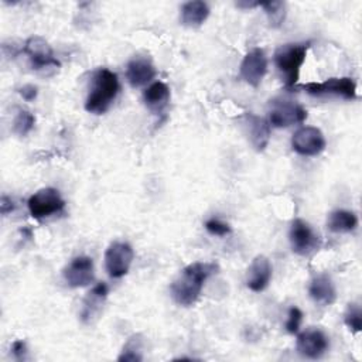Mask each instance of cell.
I'll return each mask as SVG.
<instances>
[{"label": "cell", "instance_id": "d6986e66", "mask_svg": "<svg viewBox=\"0 0 362 362\" xmlns=\"http://www.w3.org/2000/svg\"><path fill=\"white\" fill-rule=\"evenodd\" d=\"M308 294L314 303L321 305H331L337 300L335 286L328 274H317L308 286Z\"/></svg>", "mask_w": 362, "mask_h": 362}, {"label": "cell", "instance_id": "ba28073f", "mask_svg": "<svg viewBox=\"0 0 362 362\" xmlns=\"http://www.w3.org/2000/svg\"><path fill=\"white\" fill-rule=\"evenodd\" d=\"M134 252L127 242H112L105 252V269L112 279H120L129 273Z\"/></svg>", "mask_w": 362, "mask_h": 362}, {"label": "cell", "instance_id": "e0dca14e", "mask_svg": "<svg viewBox=\"0 0 362 362\" xmlns=\"http://www.w3.org/2000/svg\"><path fill=\"white\" fill-rule=\"evenodd\" d=\"M156 76V68L148 58L134 57L126 65V79L132 88H141Z\"/></svg>", "mask_w": 362, "mask_h": 362}, {"label": "cell", "instance_id": "7402d4cb", "mask_svg": "<svg viewBox=\"0 0 362 362\" xmlns=\"http://www.w3.org/2000/svg\"><path fill=\"white\" fill-rule=\"evenodd\" d=\"M143 349H144V338L141 334H133L124 342L117 361L120 362H140L143 361Z\"/></svg>", "mask_w": 362, "mask_h": 362}, {"label": "cell", "instance_id": "7a4b0ae2", "mask_svg": "<svg viewBox=\"0 0 362 362\" xmlns=\"http://www.w3.org/2000/svg\"><path fill=\"white\" fill-rule=\"evenodd\" d=\"M117 75L107 69L99 68L92 76L90 90L85 100V110L92 115L106 113L119 93Z\"/></svg>", "mask_w": 362, "mask_h": 362}, {"label": "cell", "instance_id": "30bf717a", "mask_svg": "<svg viewBox=\"0 0 362 362\" xmlns=\"http://www.w3.org/2000/svg\"><path fill=\"white\" fill-rule=\"evenodd\" d=\"M307 119V110L293 100H276L269 110V124L276 129L303 123Z\"/></svg>", "mask_w": 362, "mask_h": 362}, {"label": "cell", "instance_id": "2e32d148", "mask_svg": "<svg viewBox=\"0 0 362 362\" xmlns=\"http://www.w3.org/2000/svg\"><path fill=\"white\" fill-rule=\"evenodd\" d=\"M245 126L246 132L250 140L252 147L260 153L264 151L270 141V124L264 117H260L253 113H246L245 115Z\"/></svg>", "mask_w": 362, "mask_h": 362}, {"label": "cell", "instance_id": "d4e9b609", "mask_svg": "<svg viewBox=\"0 0 362 362\" xmlns=\"http://www.w3.org/2000/svg\"><path fill=\"white\" fill-rule=\"evenodd\" d=\"M344 322L354 334H358L362 331V310L358 303L348 304L344 314Z\"/></svg>", "mask_w": 362, "mask_h": 362}, {"label": "cell", "instance_id": "83f0119b", "mask_svg": "<svg viewBox=\"0 0 362 362\" xmlns=\"http://www.w3.org/2000/svg\"><path fill=\"white\" fill-rule=\"evenodd\" d=\"M10 351H11V355H13V358H14L16 361H25V359H27L28 351H27V344H25V341H23V339H16V341L11 344Z\"/></svg>", "mask_w": 362, "mask_h": 362}, {"label": "cell", "instance_id": "f546056e", "mask_svg": "<svg viewBox=\"0 0 362 362\" xmlns=\"http://www.w3.org/2000/svg\"><path fill=\"white\" fill-rule=\"evenodd\" d=\"M16 209V205L13 202V199L7 195H1V199H0V211H1V215H8L10 212H13Z\"/></svg>", "mask_w": 362, "mask_h": 362}, {"label": "cell", "instance_id": "277c9868", "mask_svg": "<svg viewBox=\"0 0 362 362\" xmlns=\"http://www.w3.org/2000/svg\"><path fill=\"white\" fill-rule=\"evenodd\" d=\"M23 52L27 55L33 69L52 75L59 68V61L54 57L51 45L40 35H33L25 40L23 45Z\"/></svg>", "mask_w": 362, "mask_h": 362}, {"label": "cell", "instance_id": "ac0fdd59", "mask_svg": "<svg viewBox=\"0 0 362 362\" xmlns=\"http://www.w3.org/2000/svg\"><path fill=\"white\" fill-rule=\"evenodd\" d=\"M170 96H171V92L168 85L161 81H156L144 89L143 102L150 112H153L154 115H160L168 106Z\"/></svg>", "mask_w": 362, "mask_h": 362}, {"label": "cell", "instance_id": "603a6c76", "mask_svg": "<svg viewBox=\"0 0 362 362\" xmlns=\"http://www.w3.org/2000/svg\"><path fill=\"white\" fill-rule=\"evenodd\" d=\"M34 124H35L34 115L25 109H18L13 119V132L17 136L24 137L33 130Z\"/></svg>", "mask_w": 362, "mask_h": 362}, {"label": "cell", "instance_id": "4dcf8cb0", "mask_svg": "<svg viewBox=\"0 0 362 362\" xmlns=\"http://www.w3.org/2000/svg\"><path fill=\"white\" fill-rule=\"evenodd\" d=\"M257 6H259V1H236V7L239 8H252Z\"/></svg>", "mask_w": 362, "mask_h": 362}, {"label": "cell", "instance_id": "484cf974", "mask_svg": "<svg viewBox=\"0 0 362 362\" xmlns=\"http://www.w3.org/2000/svg\"><path fill=\"white\" fill-rule=\"evenodd\" d=\"M303 311L298 307H290L288 313H287V320H286V331L288 334H297L300 329V325L303 322Z\"/></svg>", "mask_w": 362, "mask_h": 362}, {"label": "cell", "instance_id": "f1b7e54d", "mask_svg": "<svg viewBox=\"0 0 362 362\" xmlns=\"http://www.w3.org/2000/svg\"><path fill=\"white\" fill-rule=\"evenodd\" d=\"M17 92L20 93V96H21L24 100L33 102V100L37 98V95H38V88H37L35 85H33V83H25V85H23L21 88H18Z\"/></svg>", "mask_w": 362, "mask_h": 362}, {"label": "cell", "instance_id": "cb8c5ba5", "mask_svg": "<svg viewBox=\"0 0 362 362\" xmlns=\"http://www.w3.org/2000/svg\"><path fill=\"white\" fill-rule=\"evenodd\" d=\"M263 7L272 27H280L286 18V3L284 1H264L259 3Z\"/></svg>", "mask_w": 362, "mask_h": 362}, {"label": "cell", "instance_id": "6da1fadb", "mask_svg": "<svg viewBox=\"0 0 362 362\" xmlns=\"http://www.w3.org/2000/svg\"><path fill=\"white\" fill-rule=\"evenodd\" d=\"M218 270L219 266L215 262H194L187 264L170 284L173 300L182 307L194 305L202 293L205 281L218 273Z\"/></svg>", "mask_w": 362, "mask_h": 362}, {"label": "cell", "instance_id": "3957f363", "mask_svg": "<svg viewBox=\"0 0 362 362\" xmlns=\"http://www.w3.org/2000/svg\"><path fill=\"white\" fill-rule=\"evenodd\" d=\"M310 42H287L280 45L273 55L274 65L280 72L284 86L294 88L298 81L300 69L305 61Z\"/></svg>", "mask_w": 362, "mask_h": 362}, {"label": "cell", "instance_id": "7c38bea8", "mask_svg": "<svg viewBox=\"0 0 362 362\" xmlns=\"http://www.w3.org/2000/svg\"><path fill=\"white\" fill-rule=\"evenodd\" d=\"M267 72V57L262 48L250 49L242 59L239 66L240 78L250 85L257 88Z\"/></svg>", "mask_w": 362, "mask_h": 362}, {"label": "cell", "instance_id": "44dd1931", "mask_svg": "<svg viewBox=\"0 0 362 362\" xmlns=\"http://www.w3.org/2000/svg\"><path fill=\"white\" fill-rule=\"evenodd\" d=\"M327 226L334 233H351L358 228V216L354 211L335 209L328 215Z\"/></svg>", "mask_w": 362, "mask_h": 362}, {"label": "cell", "instance_id": "5bb4252c", "mask_svg": "<svg viewBox=\"0 0 362 362\" xmlns=\"http://www.w3.org/2000/svg\"><path fill=\"white\" fill-rule=\"evenodd\" d=\"M109 294V287L106 283H96L83 297L79 311V318L83 324H92L99 318L103 305Z\"/></svg>", "mask_w": 362, "mask_h": 362}, {"label": "cell", "instance_id": "52a82bcc", "mask_svg": "<svg viewBox=\"0 0 362 362\" xmlns=\"http://www.w3.org/2000/svg\"><path fill=\"white\" fill-rule=\"evenodd\" d=\"M288 239L291 245V250L303 257L311 256L314 252L318 250L321 245V239L318 233L311 228L308 222L304 219H294L290 226Z\"/></svg>", "mask_w": 362, "mask_h": 362}, {"label": "cell", "instance_id": "9c48e42d", "mask_svg": "<svg viewBox=\"0 0 362 362\" xmlns=\"http://www.w3.org/2000/svg\"><path fill=\"white\" fill-rule=\"evenodd\" d=\"M325 146L327 141L322 132L314 126H303L291 137V147L300 156H318L325 150Z\"/></svg>", "mask_w": 362, "mask_h": 362}, {"label": "cell", "instance_id": "4316f807", "mask_svg": "<svg viewBox=\"0 0 362 362\" xmlns=\"http://www.w3.org/2000/svg\"><path fill=\"white\" fill-rule=\"evenodd\" d=\"M205 229H206L211 235L219 236V238H223V236H226V235L230 233V226H229L226 222H223V221H221V219H218V218H211V219H208V221L205 222Z\"/></svg>", "mask_w": 362, "mask_h": 362}, {"label": "cell", "instance_id": "8fae6325", "mask_svg": "<svg viewBox=\"0 0 362 362\" xmlns=\"http://www.w3.org/2000/svg\"><path fill=\"white\" fill-rule=\"evenodd\" d=\"M329 348L327 334L318 328H307L297 335L296 349L305 359H320Z\"/></svg>", "mask_w": 362, "mask_h": 362}, {"label": "cell", "instance_id": "8992f818", "mask_svg": "<svg viewBox=\"0 0 362 362\" xmlns=\"http://www.w3.org/2000/svg\"><path fill=\"white\" fill-rule=\"evenodd\" d=\"M311 96H338L345 100L356 99V83L349 76L328 78L324 82H308L301 86Z\"/></svg>", "mask_w": 362, "mask_h": 362}, {"label": "cell", "instance_id": "9a60e30c", "mask_svg": "<svg viewBox=\"0 0 362 362\" xmlns=\"http://www.w3.org/2000/svg\"><path fill=\"white\" fill-rule=\"evenodd\" d=\"M272 264L264 255H257L250 262L246 272V286L255 293L263 291L272 280Z\"/></svg>", "mask_w": 362, "mask_h": 362}, {"label": "cell", "instance_id": "ffe728a7", "mask_svg": "<svg viewBox=\"0 0 362 362\" xmlns=\"http://www.w3.org/2000/svg\"><path fill=\"white\" fill-rule=\"evenodd\" d=\"M209 16V6L202 0L185 1L180 8V23L188 28L201 27Z\"/></svg>", "mask_w": 362, "mask_h": 362}, {"label": "cell", "instance_id": "4fadbf2b", "mask_svg": "<svg viewBox=\"0 0 362 362\" xmlns=\"http://www.w3.org/2000/svg\"><path fill=\"white\" fill-rule=\"evenodd\" d=\"M64 280L72 288L86 287L95 280L93 260L89 256L74 257L62 270Z\"/></svg>", "mask_w": 362, "mask_h": 362}, {"label": "cell", "instance_id": "5b68a950", "mask_svg": "<svg viewBox=\"0 0 362 362\" xmlns=\"http://www.w3.org/2000/svg\"><path fill=\"white\" fill-rule=\"evenodd\" d=\"M27 206H28L30 215L34 219L41 221L52 216L54 214L61 212L65 206V201L57 188L45 187L35 191L28 198Z\"/></svg>", "mask_w": 362, "mask_h": 362}]
</instances>
